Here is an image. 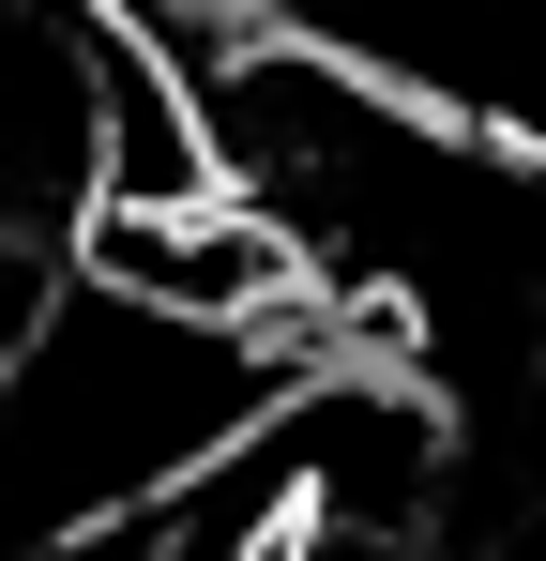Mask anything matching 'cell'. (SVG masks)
<instances>
[{
  "mask_svg": "<svg viewBox=\"0 0 546 561\" xmlns=\"http://www.w3.org/2000/svg\"><path fill=\"white\" fill-rule=\"evenodd\" d=\"M288 365H304V319L243 334V319H168L137 288L61 274L0 350V547H77L182 501L213 456H243Z\"/></svg>",
  "mask_w": 546,
  "mask_h": 561,
  "instance_id": "1",
  "label": "cell"
}]
</instances>
